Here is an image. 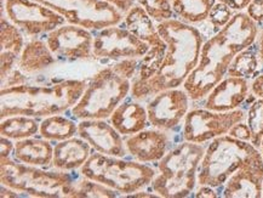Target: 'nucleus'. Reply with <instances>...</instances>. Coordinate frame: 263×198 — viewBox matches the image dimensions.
<instances>
[{"mask_svg": "<svg viewBox=\"0 0 263 198\" xmlns=\"http://www.w3.org/2000/svg\"><path fill=\"white\" fill-rule=\"evenodd\" d=\"M258 25L246 12L237 11L227 25L205 40L198 66L183 83L192 101H200L227 76L235 56L254 45Z\"/></svg>", "mask_w": 263, "mask_h": 198, "instance_id": "obj_1", "label": "nucleus"}, {"mask_svg": "<svg viewBox=\"0 0 263 198\" xmlns=\"http://www.w3.org/2000/svg\"><path fill=\"white\" fill-rule=\"evenodd\" d=\"M157 27L166 43V52L156 75L147 80L134 79L131 95L136 100L147 99L166 89L180 88L200 59L204 37L198 28L174 17L157 22Z\"/></svg>", "mask_w": 263, "mask_h": 198, "instance_id": "obj_2", "label": "nucleus"}, {"mask_svg": "<svg viewBox=\"0 0 263 198\" xmlns=\"http://www.w3.org/2000/svg\"><path fill=\"white\" fill-rule=\"evenodd\" d=\"M87 86L86 80L66 79L52 85H22L2 89L0 117L29 116L34 118L62 115L76 106Z\"/></svg>", "mask_w": 263, "mask_h": 198, "instance_id": "obj_3", "label": "nucleus"}, {"mask_svg": "<svg viewBox=\"0 0 263 198\" xmlns=\"http://www.w3.org/2000/svg\"><path fill=\"white\" fill-rule=\"evenodd\" d=\"M205 153L201 143L184 141L158 162V173L149 185L152 192L164 198H183L198 184V170Z\"/></svg>", "mask_w": 263, "mask_h": 198, "instance_id": "obj_4", "label": "nucleus"}, {"mask_svg": "<svg viewBox=\"0 0 263 198\" xmlns=\"http://www.w3.org/2000/svg\"><path fill=\"white\" fill-rule=\"evenodd\" d=\"M263 159L261 151L250 141H242L231 135L211 140L198 170L199 185L220 189L237 170Z\"/></svg>", "mask_w": 263, "mask_h": 198, "instance_id": "obj_5", "label": "nucleus"}, {"mask_svg": "<svg viewBox=\"0 0 263 198\" xmlns=\"http://www.w3.org/2000/svg\"><path fill=\"white\" fill-rule=\"evenodd\" d=\"M80 174L127 196L149 187L157 172L154 168L138 160H126L123 157L93 152L80 168Z\"/></svg>", "mask_w": 263, "mask_h": 198, "instance_id": "obj_6", "label": "nucleus"}, {"mask_svg": "<svg viewBox=\"0 0 263 198\" xmlns=\"http://www.w3.org/2000/svg\"><path fill=\"white\" fill-rule=\"evenodd\" d=\"M2 185L29 197H72L76 179L63 170H45L13 158L0 159Z\"/></svg>", "mask_w": 263, "mask_h": 198, "instance_id": "obj_7", "label": "nucleus"}, {"mask_svg": "<svg viewBox=\"0 0 263 198\" xmlns=\"http://www.w3.org/2000/svg\"><path fill=\"white\" fill-rule=\"evenodd\" d=\"M130 79L120 76L113 67L100 69L90 82L79 101L73 106L77 119H107L131 93Z\"/></svg>", "mask_w": 263, "mask_h": 198, "instance_id": "obj_8", "label": "nucleus"}, {"mask_svg": "<svg viewBox=\"0 0 263 198\" xmlns=\"http://www.w3.org/2000/svg\"><path fill=\"white\" fill-rule=\"evenodd\" d=\"M63 16L67 23L78 25L90 31L120 25L124 13L104 0H35Z\"/></svg>", "mask_w": 263, "mask_h": 198, "instance_id": "obj_9", "label": "nucleus"}, {"mask_svg": "<svg viewBox=\"0 0 263 198\" xmlns=\"http://www.w3.org/2000/svg\"><path fill=\"white\" fill-rule=\"evenodd\" d=\"M245 119V112L239 109L228 112H216L208 109L188 111L183 120L182 139L203 145L216 137L227 135L234 124Z\"/></svg>", "mask_w": 263, "mask_h": 198, "instance_id": "obj_10", "label": "nucleus"}, {"mask_svg": "<svg viewBox=\"0 0 263 198\" xmlns=\"http://www.w3.org/2000/svg\"><path fill=\"white\" fill-rule=\"evenodd\" d=\"M2 15H6L25 35L48 34L67 21L63 16L35 0H6L2 5Z\"/></svg>", "mask_w": 263, "mask_h": 198, "instance_id": "obj_11", "label": "nucleus"}, {"mask_svg": "<svg viewBox=\"0 0 263 198\" xmlns=\"http://www.w3.org/2000/svg\"><path fill=\"white\" fill-rule=\"evenodd\" d=\"M149 45L137 38L126 27L114 25L96 31L93 35V58L120 61L124 59H142Z\"/></svg>", "mask_w": 263, "mask_h": 198, "instance_id": "obj_12", "label": "nucleus"}, {"mask_svg": "<svg viewBox=\"0 0 263 198\" xmlns=\"http://www.w3.org/2000/svg\"><path fill=\"white\" fill-rule=\"evenodd\" d=\"M45 42L60 61L72 62L93 58L92 31L82 26L65 23L48 33Z\"/></svg>", "mask_w": 263, "mask_h": 198, "instance_id": "obj_13", "label": "nucleus"}, {"mask_svg": "<svg viewBox=\"0 0 263 198\" xmlns=\"http://www.w3.org/2000/svg\"><path fill=\"white\" fill-rule=\"evenodd\" d=\"M190 101L184 89H166L157 93L147 103L149 124L164 132L175 130L187 116Z\"/></svg>", "mask_w": 263, "mask_h": 198, "instance_id": "obj_14", "label": "nucleus"}, {"mask_svg": "<svg viewBox=\"0 0 263 198\" xmlns=\"http://www.w3.org/2000/svg\"><path fill=\"white\" fill-rule=\"evenodd\" d=\"M78 135L86 140L95 152L114 157H125L127 153L123 135L106 119L80 120Z\"/></svg>", "mask_w": 263, "mask_h": 198, "instance_id": "obj_15", "label": "nucleus"}, {"mask_svg": "<svg viewBox=\"0 0 263 198\" xmlns=\"http://www.w3.org/2000/svg\"><path fill=\"white\" fill-rule=\"evenodd\" d=\"M127 153L141 163H158L167 153L170 137L161 129H144L126 136Z\"/></svg>", "mask_w": 263, "mask_h": 198, "instance_id": "obj_16", "label": "nucleus"}, {"mask_svg": "<svg viewBox=\"0 0 263 198\" xmlns=\"http://www.w3.org/2000/svg\"><path fill=\"white\" fill-rule=\"evenodd\" d=\"M250 90L246 78L227 76L205 97L204 107L216 112L237 110L248 99Z\"/></svg>", "mask_w": 263, "mask_h": 198, "instance_id": "obj_17", "label": "nucleus"}, {"mask_svg": "<svg viewBox=\"0 0 263 198\" xmlns=\"http://www.w3.org/2000/svg\"><path fill=\"white\" fill-rule=\"evenodd\" d=\"M263 159L237 170L224 184L222 197L259 198L262 197Z\"/></svg>", "mask_w": 263, "mask_h": 198, "instance_id": "obj_18", "label": "nucleus"}, {"mask_svg": "<svg viewBox=\"0 0 263 198\" xmlns=\"http://www.w3.org/2000/svg\"><path fill=\"white\" fill-rule=\"evenodd\" d=\"M109 122L123 136H130L147 128V107L137 102L136 99H126L114 110Z\"/></svg>", "mask_w": 263, "mask_h": 198, "instance_id": "obj_19", "label": "nucleus"}, {"mask_svg": "<svg viewBox=\"0 0 263 198\" xmlns=\"http://www.w3.org/2000/svg\"><path fill=\"white\" fill-rule=\"evenodd\" d=\"M91 149L90 143L80 136L60 141L53 147L52 167L63 172L80 169L91 156Z\"/></svg>", "mask_w": 263, "mask_h": 198, "instance_id": "obj_20", "label": "nucleus"}, {"mask_svg": "<svg viewBox=\"0 0 263 198\" xmlns=\"http://www.w3.org/2000/svg\"><path fill=\"white\" fill-rule=\"evenodd\" d=\"M124 25L137 38L149 45V49L166 51V43L161 38L154 20L140 4L134 5L124 16Z\"/></svg>", "mask_w": 263, "mask_h": 198, "instance_id": "obj_21", "label": "nucleus"}, {"mask_svg": "<svg viewBox=\"0 0 263 198\" xmlns=\"http://www.w3.org/2000/svg\"><path fill=\"white\" fill-rule=\"evenodd\" d=\"M12 158L28 166L49 168L52 166L53 147L50 141L44 137H27L16 141Z\"/></svg>", "mask_w": 263, "mask_h": 198, "instance_id": "obj_22", "label": "nucleus"}, {"mask_svg": "<svg viewBox=\"0 0 263 198\" xmlns=\"http://www.w3.org/2000/svg\"><path fill=\"white\" fill-rule=\"evenodd\" d=\"M56 60L46 42L33 38L26 43L18 58V67L26 76H33L48 69Z\"/></svg>", "mask_w": 263, "mask_h": 198, "instance_id": "obj_23", "label": "nucleus"}, {"mask_svg": "<svg viewBox=\"0 0 263 198\" xmlns=\"http://www.w3.org/2000/svg\"><path fill=\"white\" fill-rule=\"evenodd\" d=\"M217 0H171L174 15L180 21L195 26L208 21Z\"/></svg>", "mask_w": 263, "mask_h": 198, "instance_id": "obj_24", "label": "nucleus"}, {"mask_svg": "<svg viewBox=\"0 0 263 198\" xmlns=\"http://www.w3.org/2000/svg\"><path fill=\"white\" fill-rule=\"evenodd\" d=\"M40 130V123L34 117L10 116L2 119L0 133L2 136L18 141L35 136Z\"/></svg>", "mask_w": 263, "mask_h": 198, "instance_id": "obj_25", "label": "nucleus"}, {"mask_svg": "<svg viewBox=\"0 0 263 198\" xmlns=\"http://www.w3.org/2000/svg\"><path fill=\"white\" fill-rule=\"evenodd\" d=\"M39 134L44 139L60 142L76 136V134H78V124L65 116H50L40 123Z\"/></svg>", "mask_w": 263, "mask_h": 198, "instance_id": "obj_26", "label": "nucleus"}, {"mask_svg": "<svg viewBox=\"0 0 263 198\" xmlns=\"http://www.w3.org/2000/svg\"><path fill=\"white\" fill-rule=\"evenodd\" d=\"M254 45L249 46L248 49L242 50L235 56L229 66L227 76L241 77V78L249 79L257 72L259 59L257 48H254Z\"/></svg>", "mask_w": 263, "mask_h": 198, "instance_id": "obj_27", "label": "nucleus"}, {"mask_svg": "<svg viewBox=\"0 0 263 198\" xmlns=\"http://www.w3.org/2000/svg\"><path fill=\"white\" fill-rule=\"evenodd\" d=\"M0 45L2 51H12L18 56L26 45L23 32L5 15L0 19Z\"/></svg>", "mask_w": 263, "mask_h": 198, "instance_id": "obj_28", "label": "nucleus"}, {"mask_svg": "<svg viewBox=\"0 0 263 198\" xmlns=\"http://www.w3.org/2000/svg\"><path fill=\"white\" fill-rule=\"evenodd\" d=\"M72 197L76 198H96V197H107L113 198L118 197V192L110 187L103 184L97 183L95 180L84 177L83 180H76L73 184Z\"/></svg>", "mask_w": 263, "mask_h": 198, "instance_id": "obj_29", "label": "nucleus"}, {"mask_svg": "<svg viewBox=\"0 0 263 198\" xmlns=\"http://www.w3.org/2000/svg\"><path fill=\"white\" fill-rule=\"evenodd\" d=\"M245 120L251 133L250 142L255 147L259 149L263 137V99L257 97V99L249 106Z\"/></svg>", "mask_w": 263, "mask_h": 198, "instance_id": "obj_30", "label": "nucleus"}, {"mask_svg": "<svg viewBox=\"0 0 263 198\" xmlns=\"http://www.w3.org/2000/svg\"><path fill=\"white\" fill-rule=\"evenodd\" d=\"M137 4L143 6L156 22L174 17L171 0H136Z\"/></svg>", "mask_w": 263, "mask_h": 198, "instance_id": "obj_31", "label": "nucleus"}, {"mask_svg": "<svg viewBox=\"0 0 263 198\" xmlns=\"http://www.w3.org/2000/svg\"><path fill=\"white\" fill-rule=\"evenodd\" d=\"M234 10L232 8H229L227 4H223V3H216V5L212 9V11L209 16V23L214 27V29L216 32L218 29H221L222 27L227 25L229 22V20L233 17L234 15Z\"/></svg>", "mask_w": 263, "mask_h": 198, "instance_id": "obj_32", "label": "nucleus"}, {"mask_svg": "<svg viewBox=\"0 0 263 198\" xmlns=\"http://www.w3.org/2000/svg\"><path fill=\"white\" fill-rule=\"evenodd\" d=\"M113 69L120 76L126 77V78H134L136 77L138 68H140V59H124L118 61L113 65Z\"/></svg>", "mask_w": 263, "mask_h": 198, "instance_id": "obj_33", "label": "nucleus"}, {"mask_svg": "<svg viewBox=\"0 0 263 198\" xmlns=\"http://www.w3.org/2000/svg\"><path fill=\"white\" fill-rule=\"evenodd\" d=\"M18 58L20 56L17 53L12 51H2V53H0V75H2V79L5 78L16 67H18Z\"/></svg>", "mask_w": 263, "mask_h": 198, "instance_id": "obj_34", "label": "nucleus"}, {"mask_svg": "<svg viewBox=\"0 0 263 198\" xmlns=\"http://www.w3.org/2000/svg\"><path fill=\"white\" fill-rule=\"evenodd\" d=\"M27 77L25 73L20 69V67H16L12 72H10L5 78L2 79V89H8L12 88V86L22 85V84H26Z\"/></svg>", "mask_w": 263, "mask_h": 198, "instance_id": "obj_35", "label": "nucleus"}, {"mask_svg": "<svg viewBox=\"0 0 263 198\" xmlns=\"http://www.w3.org/2000/svg\"><path fill=\"white\" fill-rule=\"evenodd\" d=\"M246 13L258 26L263 25V0H251L246 6Z\"/></svg>", "mask_w": 263, "mask_h": 198, "instance_id": "obj_36", "label": "nucleus"}, {"mask_svg": "<svg viewBox=\"0 0 263 198\" xmlns=\"http://www.w3.org/2000/svg\"><path fill=\"white\" fill-rule=\"evenodd\" d=\"M228 135L233 136V137H235V139L242 140V141H251L250 129H249L248 124L244 123V120H242V122L234 124V125L232 127V129L229 130Z\"/></svg>", "mask_w": 263, "mask_h": 198, "instance_id": "obj_37", "label": "nucleus"}, {"mask_svg": "<svg viewBox=\"0 0 263 198\" xmlns=\"http://www.w3.org/2000/svg\"><path fill=\"white\" fill-rule=\"evenodd\" d=\"M0 159L3 158H11L13 150H15V143L11 142V139L2 136V141H0Z\"/></svg>", "mask_w": 263, "mask_h": 198, "instance_id": "obj_38", "label": "nucleus"}, {"mask_svg": "<svg viewBox=\"0 0 263 198\" xmlns=\"http://www.w3.org/2000/svg\"><path fill=\"white\" fill-rule=\"evenodd\" d=\"M104 2L113 5L114 8L119 10V11L121 13H124V15H125L126 12H129V10L133 8L134 5L137 4L136 0H104Z\"/></svg>", "mask_w": 263, "mask_h": 198, "instance_id": "obj_39", "label": "nucleus"}, {"mask_svg": "<svg viewBox=\"0 0 263 198\" xmlns=\"http://www.w3.org/2000/svg\"><path fill=\"white\" fill-rule=\"evenodd\" d=\"M200 187L197 190V192H195L194 197L197 198H203V197H206V198H216V197H220V194L217 193V191L215 190V187L212 186H209V185H199Z\"/></svg>", "mask_w": 263, "mask_h": 198, "instance_id": "obj_40", "label": "nucleus"}, {"mask_svg": "<svg viewBox=\"0 0 263 198\" xmlns=\"http://www.w3.org/2000/svg\"><path fill=\"white\" fill-rule=\"evenodd\" d=\"M250 89H251V93L254 94V96L263 99V73L256 77L254 82L251 83Z\"/></svg>", "mask_w": 263, "mask_h": 198, "instance_id": "obj_41", "label": "nucleus"}, {"mask_svg": "<svg viewBox=\"0 0 263 198\" xmlns=\"http://www.w3.org/2000/svg\"><path fill=\"white\" fill-rule=\"evenodd\" d=\"M218 3L227 4L229 8H232L234 11H242L249 5L251 0H217Z\"/></svg>", "mask_w": 263, "mask_h": 198, "instance_id": "obj_42", "label": "nucleus"}, {"mask_svg": "<svg viewBox=\"0 0 263 198\" xmlns=\"http://www.w3.org/2000/svg\"><path fill=\"white\" fill-rule=\"evenodd\" d=\"M255 44H256V48H257L259 61L263 62V28H262V31L258 33V37H257V39H256Z\"/></svg>", "mask_w": 263, "mask_h": 198, "instance_id": "obj_43", "label": "nucleus"}, {"mask_svg": "<svg viewBox=\"0 0 263 198\" xmlns=\"http://www.w3.org/2000/svg\"><path fill=\"white\" fill-rule=\"evenodd\" d=\"M2 197L5 198V197H20V194L17 191L10 189V187L5 186V185H2Z\"/></svg>", "mask_w": 263, "mask_h": 198, "instance_id": "obj_44", "label": "nucleus"}, {"mask_svg": "<svg viewBox=\"0 0 263 198\" xmlns=\"http://www.w3.org/2000/svg\"><path fill=\"white\" fill-rule=\"evenodd\" d=\"M259 149H261V153H262V157H263V137H262V141H261V146H259Z\"/></svg>", "mask_w": 263, "mask_h": 198, "instance_id": "obj_45", "label": "nucleus"}, {"mask_svg": "<svg viewBox=\"0 0 263 198\" xmlns=\"http://www.w3.org/2000/svg\"><path fill=\"white\" fill-rule=\"evenodd\" d=\"M5 2H6V0H2V5H4Z\"/></svg>", "mask_w": 263, "mask_h": 198, "instance_id": "obj_46", "label": "nucleus"}, {"mask_svg": "<svg viewBox=\"0 0 263 198\" xmlns=\"http://www.w3.org/2000/svg\"><path fill=\"white\" fill-rule=\"evenodd\" d=\"M262 197H263V185H262Z\"/></svg>", "mask_w": 263, "mask_h": 198, "instance_id": "obj_47", "label": "nucleus"}]
</instances>
